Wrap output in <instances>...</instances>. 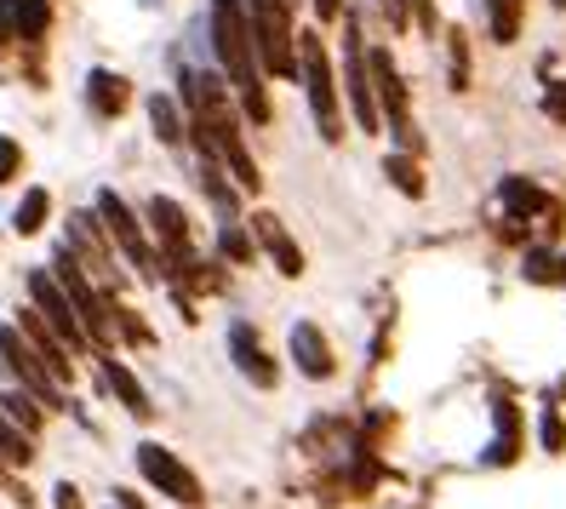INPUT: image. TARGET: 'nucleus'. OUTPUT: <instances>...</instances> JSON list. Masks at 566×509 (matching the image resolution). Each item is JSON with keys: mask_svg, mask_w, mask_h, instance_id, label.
<instances>
[{"mask_svg": "<svg viewBox=\"0 0 566 509\" xmlns=\"http://www.w3.org/2000/svg\"><path fill=\"white\" fill-rule=\"evenodd\" d=\"M538 435H544V447H549V453H560V447H566V429H560V413H555V406H544Z\"/></svg>", "mask_w": 566, "mask_h": 509, "instance_id": "obj_27", "label": "nucleus"}, {"mask_svg": "<svg viewBox=\"0 0 566 509\" xmlns=\"http://www.w3.org/2000/svg\"><path fill=\"white\" fill-rule=\"evenodd\" d=\"M0 458H7L12 469H23L29 458H35V447H29V429H18L7 413H0Z\"/></svg>", "mask_w": 566, "mask_h": 509, "instance_id": "obj_21", "label": "nucleus"}, {"mask_svg": "<svg viewBox=\"0 0 566 509\" xmlns=\"http://www.w3.org/2000/svg\"><path fill=\"white\" fill-rule=\"evenodd\" d=\"M560 7H566V0H560Z\"/></svg>", "mask_w": 566, "mask_h": 509, "instance_id": "obj_35", "label": "nucleus"}, {"mask_svg": "<svg viewBox=\"0 0 566 509\" xmlns=\"http://www.w3.org/2000/svg\"><path fill=\"white\" fill-rule=\"evenodd\" d=\"M229 355H235L241 378H252L258 389H270V384H275V361L263 355V344L252 337V326H247V321H235V326H229Z\"/></svg>", "mask_w": 566, "mask_h": 509, "instance_id": "obj_9", "label": "nucleus"}, {"mask_svg": "<svg viewBox=\"0 0 566 509\" xmlns=\"http://www.w3.org/2000/svg\"><path fill=\"white\" fill-rule=\"evenodd\" d=\"M149 121H155V132H160V144H184V121H178L172 97H149Z\"/></svg>", "mask_w": 566, "mask_h": 509, "instance_id": "obj_23", "label": "nucleus"}, {"mask_svg": "<svg viewBox=\"0 0 566 509\" xmlns=\"http://www.w3.org/2000/svg\"><path fill=\"white\" fill-rule=\"evenodd\" d=\"M18 326H23V337H29V344H35V355L46 361V372H52V378H57V384H70V372H75V366H70V355L57 350V337L46 332V315H41V310H23V321H18Z\"/></svg>", "mask_w": 566, "mask_h": 509, "instance_id": "obj_12", "label": "nucleus"}, {"mask_svg": "<svg viewBox=\"0 0 566 509\" xmlns=\"http://www.w3.org/2000/svg\"><path fill=\"white\" fill-rule=\"evenodd\" d=\"M497 195H504V207H510L515 218H532V212H549V195H544L538 184H526V178H504V184H497Z\"/></svg>", "mask_w": 566, "mask_h": 509, "instance_id": "obj_15", "label": "nucleus"}, {"mask_svg": "<svg viewBox=\"0 0 566 509\" xmlns=\"http://www.w3.org/2000/svg\"><path fill=\"white\" fill-rule=\"evenodd\" d=\"M515 440H521L515 406H510V401H497V440L486 447V464H510V458H515Z\"/></svg>", "mask_w": 566, "mask_h": 509, "instance_id": "obj_18", "label": "nucleus"}, {"mask_svg": "<svg viewBox=\"0 0 566 509\" xmlns=\"http://www.w3.org/2000/svg\"><path fill=\"white\" fill-rule=\"evenodd\" d=\"M138 469L149 475V481L166 492V498H178V503H201V481H195V475L166 453V447H155V440H144L138 447Z\"/></svg>", "mask_w": 566, "mask_h": 509, "instance_id": "obj_6", "label": "nucleus"}, {"mask_svg": "<svg viewBox=\"0 0 566 509\" xmlns=\"http://www.w3.org/2000/svg\"><path fill=\"white\" fill-rule=\"evenodd\" d=\"M46 212H52V195H46V189H29V195L18 200V212H12V229H18V235H41Z\"/></svg>", "mask_w": 566, "mask_h": 509, "instance_id": "obj_20", "label": "nucleus"}, {"mask_svg": "<svg viewBox=\"0 0 566 509\" xmlns=\"http://www.w3.org/2000/svg\"><path fill=\"white\" fill-rule=\"evenodd\" d=\"M126 97H132V92H126V81H120L115 70H92V75H86V104H92L97 115H120Z\"/></svg>", "mask_w": 566, "mask_h": 509, "instance_id": "obj_14", "label": "nucleus"}, {"mask_svg": "<svg viewBox=\"0 0 566 509\" xmlns=\"http://www.w3.org/2000/svg\"><path fill=\"white\" fill-rule=\"evenodd\" d=\"M549 115H560V121H566V92H549Z\"/></svg>", "mask_w": 566, "mask_h": 509, "instance_id": "obj_32", "label": "nucleus"}, {"mask_svg": "<svg viewBox=\"0 0 566 509\" xmlns=\"http://www.w3.org/2000/svg\"><path fill=\"white\" fill-rule=\"evenodd\" d=\"M373 92H378V104H384V115H389V132H395V138H401V144L412 149V115H407V86H401V75H395L389 52H373Z\"/></svg>", "mask_w": 566, "mask_h": 509, "instance_id": "obj_8", "label": "nucleus"}, {"mask_svg": "<svg viewBox=\"0 0 566 509\" xmlns=\"http://www.w3.org/2000/svg\"><path fill=\"white\" fill-rule=\"evenodd\" d=\"M52 503H57V509H81V492H75L70 481H57V487H52Z\"/></svg>", "mask_w": 566, "mask_h": 509, "instance_id": "obj_30", "label": "nucleus"}, {"mask_svg": "<svg viewBox=\"0 0 566 509\" xmlns=\"http://www.w3.org/2000/svg\"><path fill=\"white\" fill-rule=\"evenodd\" d=\"M29 298H35V310L46 315V326L63 337V344H86V321H81V310H75V298L70 292H63V281L57 276H46V269H35V276H29Z\"/></svg>", "mask_w": 566, "mask_h": 509, "instance_id": "obj_5", "label": "nucleus"}, {"mask_svg": "<svg viewBox=\"0 0 566 509\" xmlns=\"http://www.w3.org/2000/svg\"><path fill=\"white\" fill-rule=\"evenodd\" d=\"M212 46H218L223 75L235 81V92H241V110L263 126V121H270V97H263V81H258L252 18H247L241 0H212Z\"/></svg>", "mask_w": 566, "mask_h": 509, "instance_id": "obj_1", "label": "nucleus"}, {"mask_svg": "<svg viewBox=\"0 0 566 509\" xmlns=\"http://www.w3.org/2000/svg\"><path fill=\"white\" fill-rule=\"evenodd\" d=\"M7 12H12L18 41H41L46 23H52V7H46V0H7Z\"/></svg>", "mask_w": 566, "mask_h": 509, "instance_id": "obj_16", "label": "nucleus"}, {"mask_svg": "<svg viewBox=\"0 0 566 509\" xmlns=\"http://www.w3.org/2000/svg\"><path fill=\"white\" fill-rule=\"evenodd\" d=\"M384 173L395 178V189H401V195H412V200L423 195V178H418V166H412L407 155H389V160H384Z\"/></svg>", "mask_w": 566, "mask_h": 509, "instance_id": "obj_25", "label": "nucleus"}, {"mask_svg": "<svg viewBox=\"0 0 566 509\" xmlns=\"http://www.w3.org/2000/svg\"><path fill=\"white\" fill-rule=\"evenodd\" d=\"M18 166H23V149H18L12 138H0V184H7V178L18 173Z\"/></svg>", "mask_w": 566, "mask_h": 509, "instance_id": "obj_28", "label": "nucleus"}, {"mask_svg": "<svg viewBox=\"0 0 566 509\" xmlns=\"http://www.w3.org/2000/svg\"><path fill=\"white\" fill-rule=\"evenodd\" d=\"M0 413H7L18 429L35 435V429H41V395H18V389H12V395H0Z\"/></svg>", "mask_w": 566, "mask_h": 509, "instance_id": "obj_22", "label": "nucleus"}, {"mask_svg": "<svg viewBox=\"0 0 566 509\" xmlns=\"http://www.w3.org/2000/svg\"><path fill=\"white\" fill-rule=\"evenodd\" d=\"M252 229H258V241H263V252L275 258L281 276H292V281L304 276V252H297V241L286 235V224H281L275 212H258V218H252Z\"/></svg>", "mask_w": 566, "mask_h": 509, "instance_id": "obj_10", "label": "nucleus"}, {"mask_svg": "<svg viewBox=\"0 0 566 509\" xmlns=\"http://www.w3.org/2000/svg\"><path fill=\"white\" fill-rule=\"evenodd\" d=\"M486 23H492V41L510 46L521 35V0H486Z\"/></svg>", "mask_w": 566, "mask_h": 509, "instance_id": "obj_19", "label": "nucleus"}, {"mask_svg": "<svg viewBox=\"0 0 566 509\" xmlns=\"http://www.w3.org/2000/svg\"><path fill=\"white\" fill-rule=\"evenodd\" d=\"M315 12H321V18H338V12H344V0H315Z\"/></svg>", "mask_w": 566, "mask_h": 509, "instance_id": "obj_31", "label": "nucleus"}, {"mask_svg": "<svg viewBox=\"0 0 566 509\" xmlns=\"http://www.w3.org/2000/svg\"><path fill=\"white\" fill-rule=\"evenodd\" d=\"M149 224H155V235H160L172 252L189 247V218H184V207H178L172 195H155V200H149Z\"/></svg>", "mask_w": 566, "mask_h": 509, "instance_id": "obj_13", "label": "nucleus"}, {"mask_svg": "<svg viewBox=\"0 0 566 509\" xmlns=\"http://www.w3.org/2000/svg\"><path fill=\"white\" fill-rule=\"evenodd\" d=\"M297 75H304V92H310V115L321 126L326 144L344 138V115H338V81H332V63H326V46L321 35H297Z\"/></svg>", "mask_w": 566, "mask_h": 509, "instance_id": "obj_3", "label": "nucleus"}, {"mask_svg": "<svg viewBox=\"0 0 566 509\" xmlns=\"http://www.w3.org/2000/svg\"><path fill=\"white\" fill-rule=\"evenodd\" d=\"M144 7H160V0H144Z\"/></svg>", "mask_w": 566, "mask_h": 509, "instance_id": "obj_34", "label": "nucleus"}, {"mask_svg": "<svg viewBox=\"0 0 566 509\" xmlns=\"http://www.w3.org/2000/svg\"><path fill=\"white\" fill-rule=\"evenodd\" d=\"M418 18H423V23H436V12H429V0H418Z\"/></svg>", "mask_w": 566, "mask_h": 509, "instance_id": "obj_33", "label": "nucleus"}, {"mask_svg": "<svg viewBox=\"0 0 566 509\" xmlns=\"http://www.w3.org/2000/svg\"><path fill=\"white\" fill-rule=\"evenodd\" d=\"M526 281H538V287L566 281V258H555V252H526Z\"/></svg>", "mask_w": 566, "mask_h": 509, "instance_id": "obj_24", "label": "nucleus"}, {"mask_svg": "<svg viewBox=\"0 0 566 509\" xmlns=\"http://www.w3.org/2000/svg\"><path fill=\"white\" fill-rule=\"evenodd\" d=\"M292 361H297L304 378H332V350H326L321 326H310V321L292 326Z\"/></svg>", "mask_w": 566, "mask_h": 509, "instance_id": "obj_11", "label": "nucleus"}, {"mask_svg": "<svg viewBox=\"0 0 566 509\" xmlns=\"http://www.w3.org/2000/svg\"><path fill=\"white\" fill-rule=\"evenodd\" d=\"M344 97L360 132H378V92H373V58L360 46V23L344 18Z\"/></svg>", "mask_w": 566, "mask_h": 509, "instance_id": "obj_4", "label": "nucleus"}, {"mask_svg": "<svg viewBox=\"0 0 566 509\" xmlns=\"http://www.w3.org/2000/svg\"><path fill=\"white\" fill-rule=\"evenodd\" d=\"M378 7L389 12V23H395V29H407V18H412V0H378Z\"/></svg>", "mask_w": 566, "mask_h": 509, "instance_id": "obj_29", "label": "nucleus"}, {"mask_svg": "<svg viewBox=\"0 0 566 509\" xmlns=\"http://www.w3.org/2000/svg\"><path fill=\"white\" fill-rule=\"evenodd\" d=\"M104 384H109V389L120 395V406H132V413H138V418L149 413V395H144V384L132 378V372H126L120 361H104Z\"/></svg>", "mask_w": 566, "mask_h": 509, "instance_id": "obj_17", "label": "nucleus"}, {"mask_svg": "<svg viewBox=\"0 0 566 509\" xmlns=\"http://www.w3.org/2000/svg\"><path fill=\"white\" fill-rule=\"evenodd\" d=\"M97 212H104V229H109V241L138 263V269H155V258H149V241H144V229H138V218H132L126 207H120V195L115 189H97Z\"/></svg>", "mask_w": 566, "mask_h": 509, "instance_id": "obj_7", "label": "nucleus"}, {"mask_svg": "<svg viewBox=\"0 0 566 509\" xmlns=\"http://www.w3.org/2000/svg\"><path fill=\"white\" fill-rule=\"evenodd\" d=\"M247 18H252V46H258V63H263L270 75L292 81V75H297L292 7H286V0H247Z\"/></svg>", "mask_w": 566, "mask_h": 509, "instance_id": "obj_2", "label": "nucleus"}, {"mask_svg": "<svg viewBox=\"0 0 566 509\" xmlns=\"http://www.w3.org/2000/svg\"><path fill=\"white\" fill-rule=\"evenodd\" d=\"M218 247H223L229 258H241V263L252 258V241H247V235H241L235 224H223V235H218Z\"/></svg>", "mask_w": 566, "mask_h": 509, "instance_id": "obj_26", "label": "nucleus"}]
</instances>
